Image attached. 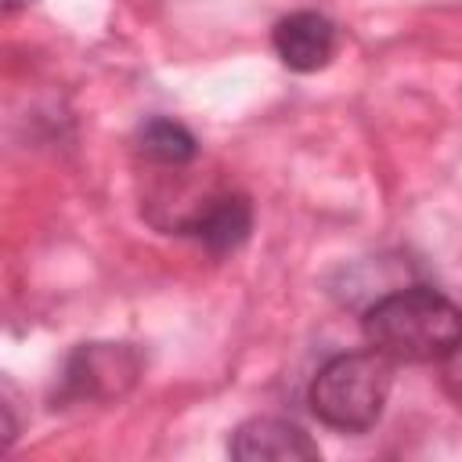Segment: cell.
Returning a JSON list of instances; mask_svg holds the SVG:
<instances>
[{"label": "cell", "instance_id": "9c48e42d", "mask_svg": "<svg viewBox=\"0 0 462 462\" xmlns=\"http://www.w3.org/2000/svg\"><path fill=\"white\" fill-rule=\"evenodd\" d=\"M29 4H32V0H4V7H7V11H18V7H29Z\"/></svg>", "mask_w": 462, "mask_h": 462}, {"label": "cell", "instance_id": "ba28073f", "mask_svg": "<svg viewBox=\"0 0 462 462\" xmlns=\"http://www.w3.org/2000/svg\"><path fill=\"white\" fill-rule=\"evenodd\" d=\"M444 383H448V390L462 401V343L444 357Z\"/></svg>", "mask_w": 462, "mask_h": 462}, {"label": "cell", "instance_id": "52a82bcc", "mask_svg": "<svg viewBox=\"0 0 462 462\" xmlns=\"http://www.w3.org/2000/svg\"><path fill=\"white\" fill-rule=\"evenodd\" d=\"M137 152L148 162H159V166H184V162L195 159L199 141L184 123L155 116L137 130Z\"/></svg>", "mask_w": 462, "mask_h": 462}, {"label": "cell", "instance_id": "3957f363", "mask_svg": "<svg viewBox=\"0 0 462 462\" xmlns=\"http://www.w3.org/2000/svg\"><path fill=\"white\" fill-rule=\"evenodd\" d=\"M141 372V357L126 343H83L61 368L65 401H112L123 397Z\"/></svg>", "mask_w": 462, "mask_h": 462}, {"label": "cell", "instance_id": "6da1fadb", "mask_svg": "<svg viewBox=\"0 0 462 462\" xmlns=\"http://www.w3.org/2000/svg\"><path fill=\"white\" fill-rule=\"evenodd\" d=\"M365 339L390 361H444L462 343V310L426 289H390L365 310Z\"/></svg>", "mask_w": 462, "mask_h": 462}, {"label": "cell", "instance_id": "7a4b0ae2", "mask_svg": "<svg viewBox=\"0 0 462 462\" xmlns=\"http://www.w3.org/2000/svg\"><path fill=\"white\" fill-rule=\"evenodd\" d=\"M390 386L393 361L386 354H379L375 346L350 350L318 368L310 383V411L339 433H361L383 415Z\"/></svg>", "mask_w": 462, "mask_h": 462}, {"label": "cell", "instance_id": "277c9868", "mask_svg": "<svg viewBox=\"0 0 462 462\" xmlns=\"http://www.w3.org/2000/svg\"><path fill=\"white\" fill-rule=\"evenodd\" d=\"M274 54L292 72H318L336 54V25L318 11H292L274 25Z\"/></svg>", "mask_w": 462, "mask_h": 462}, {"label": "cell", "instance_id": "8992f818", "mask_svg": "<svg viewBox=\"0 0 462 462\" xmlns=\"http://www.w3.org/2000/svg\"><path fill=\"white\" fill-rule=\"evenodd\" d=\"M249 227H253V206L245 195H231V191L206 199V206H199L184 220V231L195 235L213 256L235 253L249 238Z\"/></svg>", "mask_w": 462, "mask_h": 462}, {"label": "cell", "instance_id": "5b68a950", "mask_svg": "<svg viewBox=\"0 0 462 462\" xmlns=\"http://www.w3.org/2000/svg\"><path fill=\"white\" fill-rule=\"evenodd\" d=\"M231 458L238 462H303L318 458V444L285 419H249L231 437Z\"/></svg>", "mask_w": 462, "mask_h": 462}]
</instances>
